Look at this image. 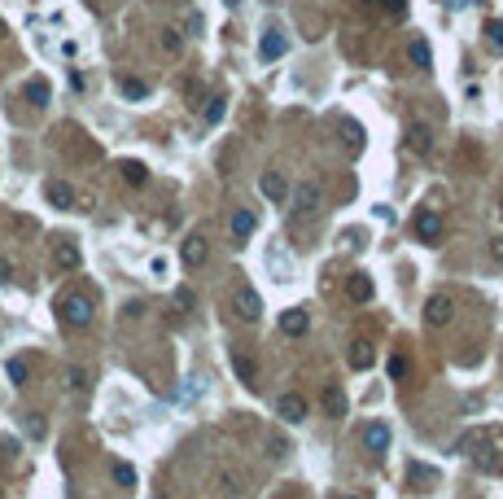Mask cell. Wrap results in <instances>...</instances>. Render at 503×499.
<instances>
[{
	"label": "cell",
	"instance_id": "6da1fadb",
	"mask_svg": "<svg viewBox=\"0 0 503 499\" xmlns=\"http://www.w3.org/2000/svg\"><path fill=\"white\" fill-rule=\"evenodd\" d=\"M57 315H62L66 329H88L97 311H92V298H88V293H66V298L57 302Z\"/></svg>",
	"mask_w": 503,
	"mask_h": 499
},
{
	"label": "cell",
	"instance_id": "7a4b0ae2",
	"mask_svg": "<svg viewBox=\"0 0 503 499\" xmlns=\"http://www.w3.org/2000/svg\"><path fill=\"white\" fill-rule=\"evenodd\" d=\"M293 210H298V215H320V210H324V184H320V180H302V184H298L293 188Z\"/></svg>",
	"mask_w": 503,
	"mask_h": 499
},
{
	"label": "cell",
	"instance_id": "3957f363",
	"mask_svg": "<svg viewBox=\"0 0 503 499\" xmlns=\"http://www.w3.org/2000/svg\"><path fill=\"white\" fill-rule=\"evenodd\" d=\"M403 478H407V486H412V491H434V486L442 482V473L438 469H429V465H421V460H407V473H403Z\"/></svg>",
	"mask_w": 503,
	"mask_h": 499
},
{
	"label": "cell",
	"instance_id": "277c9868",
	"mask_svg": "<svg viewBox=\"0 0 503 499\" xmlns=\"http://www.w3.org/2000/svg\"><path fill=\"white\" fill-rule=\"evenodd\" d=\"M425 320H429V324H451V320H455V298H447V293H434V298H429L425 302Z\"/></svg>",
	"mask_w": 503,
	"mask_h": 499
},
{
	"label": "cell",
	"instance_id": "5b68a950",
	"mask_svg": "<svg viewBox=\"0 0 503 499\" xmlns=\"http://www.w3.org/2000/svg\"><path fill=\"white\" fill-rule=\"evenodd\" d=\"M232 307H236L241 320H258L262 315V298H258V289H249V285H241V289L232 293Z\"/></svg>",
	"mask_w": 503,
	"mask_h": 499
},
{
	"label": "cell",
	"instance_id": "8992f818",
	"mask_svg": "<svg viewBox=\"0 0 503 499\" xmlns=\"http://www.w3.org/2000/svg\"><path fill=\"white\" fill-rule=\"evenodd\" d=\"M276 416L284 425H302L306 421V399L302 395H280L276 399Z\"/></svg>",
	"mask_w": 503,
	"mask_h": 499
},
{
	"label": "cell",
	"instance_id": "52a82bcc",
	"mask_svg": "<svg viewBox=\"0 0 503 499\" xmlns=\"http://www.w3.org/2000/svg\"><path fill=\"white\" fill-rule=\"evenodd\" d=\"M53 263H57V271H79V263H83V254H79V245L75 241H53Z\"/></svg>",
	"mask_w": 503,
	"mask_h": 499
},
{
	"label": "cell",
	"instance_id": "ba28073f",
	"mask_svg": "<svg viewBox=\"0 0 503 499\" xmlns=\"http://www.w3.org/2000/svg\"><path fill=\"white\" fill-rule=\"evenodd\" d=\"M44 197H49V206H57V210H75V201H79L66 180H49L44 184Z\"/></svg>",
	"mask_w": 503,
	"mask_h": 499
},
{
	"label": "cell",
	"instance_id": "9c48e42d",
	"mask_svg": "<svg viewBox=\"0 0 503 499\" xmlns=\"http://www.w3.org/2000/svg\"><path fill=\"white\" fill-rule=\"evenodd\" d=\"M407 149L421 153V158H425V153H434V127H429V123H412V127H407Z\"/></svg>",
	"mask_w": 503,
	"mask_h": 499
},
{
	"label": "cell",
	"instance_id": "30bf717a",
	"mask_svg": "<svg viewBox=\"0 0 503 499\" xmlns=\"http://www.w3.org/2000/svg\"><path fill=\"white\" fill-rule=\"evenodd\" d=\"M232 373H236V381H241L245 390H258V364L249 359V355L232 351Z\"/></svg>",
	"mask_w": 503,
	"mask_h": 499
},
{
	"label": "cell",
	"instance_id": "8fae6325",
	"mask_svg": "<svg viewBox=\"0 0 503 499\" xmlns=\"http://www.w3.org/2000/svg\"><path fill=\"white\" fill-rule=\"evenodd\" d=\"M473 465H477V473H490V478H495V473H503V451L499 447H477Z\"/></svg>",
	"mask_w": 503,
	"mask_h": 499
},
{
	"label": "cell",
	"instance_id": "7c38bea8",
	"mask_svg": "<svg viewBox=\"0 0 503 499\" xmlns=\"http://www.w3.org/2000/svg\"><path fill=\"white\" fill-rule=\"evenodd\" d=\"M416 236L429 241V245L442 236V215H438V210H421V215H416Z\"/></svg>",
	"mask_w": 503,
	"mask_h": 499
},
{
	"label": "cell",
	"instance_id": "4fadbf2b",
	"mask_svg": "<svg viewBox=\"0 0 503 499\" xmlns=\"http://www.w3.org/2000/svg\"><path fill=\"white\" fill-rule=\"evenodd\" d=\"M346 298L350 302H372V276H368V271H355V276L346 280Z\"/></svg>",
	"mask_w": 503,
	"mask_h": 499
},
{
	"label": "cell",
	"instance_id": "5bb4252c",
	"mask_svg": "<svg viewBox=\"0 0 503 499\" xmlns=\"http://www.w3.org/2000/svg\"><path fill=\"white\" fill-rule=\"evenodd\" d=\"M364 447L372 451V456H381V451H390V425H381V421H372L364 430Z\"/></svg>",
	"mask_w": 503,
	"mask_h": 499
},
{
	"label": "cell",
	"instance_id": "9a60e30c",
	"mask_svg": "<svg viewBox=\"0 0 503 499\" xmlns=\"http://www.w3.org/2000/svg\"><path fill=\"white\" fill-rule=\"evenodd\" d=\"M284 49H289V44H284V35H280L276 27H271V31L258 40V57H262V62H276V57H284Z\"/></svg>",
	"mask_w": 503,
	"mask_h": 499
},
{
	"label": "cell",
	"instance_id": "2e32d148",
	"mask_svg": "<svg viewBox=\"0 0 503 499\" xmlns=\"http://www.w3.org/2000/svg\"><path fill=\"white\" fill-rule=\"evenodd\" d=\"M206 254H210V250H206V236H188L184 250H179L184 267H201V263H206Z\"/></svg>",
	"mask_w": 503,
	"mask_h": 499
},
{
	"label": "cell",
	"instance_id": "e0dca14e",
	"mask_svg": "<svg viewBox=\"0 0 503 499\" xmlns=\"http://www.w3.org/2000/svg\"><path fill=\"white\" fill-rule=\"evenodd\" d=\"M306 329H311V315L298 311V307H289V311L280 315V333H289V337H302Z\"/></svg>",
	"mask_w": 503,
	"mask_h": 499
},
{
	"label": "cell",
	"instance_id": "ac0fdd59",
	"mask_svg": "<svg viewBox=\"0 0 503 499\" xmlns=\"http://www.w3.org/2000/svg\"><path fill=\"white\" fill-rule=\"evenodd\" d=\"M372 359H377L372 342H368V337H355V342H350V368H359V373H364V368H372Z\"/></svg>",
	"mask_w": 503,
	"mask_h": 499
},
{
	"label": "cell",
	"instance_id": "d6986e66",
	"mask_svg": "<svg viewBox=\"0 0 503 499\" xmlns=\"http://www.w3.org/2000/svg\"><path fill=\"white\" fill-rule=\"evenodd\" d=\"M407 53H412V66H416V70H434V53H429L425 35H412V44H407Z\"/></svg>",
	"mask_w": 503,
	"mask_h": 499
},
{
	"label": "cell",
	"instance_id": "ffe728a7",
	"mask_svg": "<svg viewBox=\"0 0 503 499\" xmlns=\"http://www.w3.org/2000/svg\"><path fill=\"white\" fill-rule=\"evenodd\" d=\"M258 188H262V197H267V201H276V206L284 201V193H289V188H284V180H280L276 171H267V175H262V180H258Z\"/></svg>",
	"mask_w": 503,
	"mask_h": 499
},
{
	"label": "cell",
	"instance_id": "44dd1931",
	"mask_svg": "<svg viewBox=\"0 0 503 499\" xmlns=\"http://www.w3.org/2000/svg\"><path fill=\"white\" fill-rule=\"evenodd\" d=\"M320 403H324V412L328 416H346V395H342V386H324V395H320Z\"/></svg>",
	"mask_w": 503,
	"mask_h": 499
},
{
	"label": "cell",
	"instance_id": "7402d4cb",
	"mask_svg": "<svg viewBox=\"0 0 503 499\" xmlns=\"http://www.w3.org/2000/svg\"><path fill=\"white\" fill-rule=\"evenodd\" d=\"M22 92H27V101H31V105H49V101H53L49 79H27V88H22Z\"/></svg>",
	"mask_w": 503,
	"mask_h": 499
},
{
	"label": "cell",
	"instance_id": "603a6c76",
	"mask_svg": "<svg viewBox=\"0 0 503 499\" xmlns=\"http://www.w3.org/2000/svg\"><path fill=\"white\" fill-rule=\"evenodd\" d=\"M118 92H123L127 101H145L149 97V83H140V79H131V75H118Z\"/></svg>",
	"mask_w": 503,
	"mask_h": 499
},
{
	"label": "cell",
	"instance_id": "cb8c5ba5",
	"mask_svg": "<svg viewBox=\"0 0 503 499\" xmlns=\"http://www.w3.org/2000/svg\"><path fill=\"white\" fill-rule=\"evenodd\" d=\"M232 236L236 241H249V236H254V215H249V210H232Z\"/></svg>",
	"mask_w": 503,
	"mask_h": 499
},
{
	"label": "cell",
	"instance_id": "d4e9b609",
	"mask_svg": "<svg viewBox=\"0 0 503 499\" xmlns=\"http://www.w3.org/2000/svg\"><path fill=\"white\" fill-rule=\"evenodd\" d=\"M5 377H9L14 386H27V381H31V364H27V359H9V364H5Z\"/></svg>",
	"mask_w": 503,
	"mask_h": 499
},
{
	"label": "cell",
	"instance_id": "484cf974",
	"mask_svg": "<svg viewBox=\"0 0 503 499\" xmlns=\"http://www.w3.org/2000/svg\"><path fill=\"white\" fill-rule=\"evenodd\" d=\"M158 40H162V49H166V53H171V57H175L179 49H184V35H179L175 27H162V35H158Z\"/></svg>",
	"mask_w": 503,
	"mask_h": 499
},
{
	"label": "cell",
	"instance_id": "4316f807",
	"mask_svg": "<svg viewBox=\"0 0 503 499\" xmlns=\"http://www.w3.org/2000/svg\"><path fill=\"white\" fill-rule=\"evenodd\" d=\"M219 491L223 495H232V499H245V486H241V478H236V473H219Z\"/></svg>",
	"mask_w": 503,
	"mask_h": 499
},
{
	"label": "cell",
	"instance_id": "83f0119b",
	"mask_svg": "<svg viewBox=\"0 0 503 499\" xmlns=\"http://www.w3.org/2000/svg\"><path fill=\"white\" fill-rule=\"evenodd\" d=\"M123 180H127V184H145V180H149L145 162H123Z\"/></svg>",
	"mask_w": 503,
	"mask_h": 499
},
{
	"label": "cell",
	"instance_id": "f1b7e54d",
	"mask_svg": "<svg viewBox=\"0 0 503 499\" xmlns=\"http://www.w3.org/2000/svg\"><path fill=\"white\" fill-rule=\"evenodd\" d=\"M114 482L123 486V491H131V486H136V469H131V465H123V460H118V465H114Z\"/></svg>",
	"mask_w": 503,
	"mask_h": 499
},
{
	"label": "cell",
	"instance_id": "f546056e",
	"mask_svg": "<svg viewBox=\"0 0 503 499\" xmlns=\"http://www.w3.org/2000/svg\"><path fill=\"white\" fill-rule=\"evenodd\" d=\"M223 110H227V97H210L206 101V123H219Z\"/></svg>",
	"mask_w": 503,
	"mask_h": 499
},
{
	"label": "cell",
	"instance_id": "4dcf8cb0",
	"mask_svg": "<svg viewBox=\"0 0 503 499\" xmlns=\"http://www.w3.org/2000/svg\"><path fill=\"white\" fill-rule=\"evenodd\" d=\"M66 386H70V390H83V386H88V373H83V368H70V373H66Z\"/></svg>",
	"mask_w": 503,
	"mask_h": 499
},
{
	"label": "cell",
	"instance_id": "1f68e13d",
	"mask_svg": "<svg viewBox=\"0 0 503 499\" xmlns=\"http://www.w3.org/2000/svg\"><path fill=\"white\" fill-rule=\"evenodd\" d=\"M284 456H289V443L280 434H271V460H284Z\"/></svg>",
	"mask_w": 503,
	"mask_h": 499
},
{
	"label": "cell",
	"instance_id": "d6a6232c",
	"mask_svg": "<svg viewBox=\"0 0 503 499\" xmlns=\"http://www.w3.org/2000/svg\"><path fill=\"white\" fill-rule=\"evenodd\" d=\"M486 40L495 44V49H503V22H490V27H486Z\"/></svg>",
	"mask_w": 503,
	"mask_h": 499
},
{
	"label": "cell",
	"instance_id": "836d02e7",
	"mask_svg": "<svg viewBox=\"0 0 503 499\" xmlns=\"http://www.w3.org/2000/svg\"><path fill=\"white\" fill-rule=\"evenodd\" d=\"M27 434H31V438H44V421H40L35 412H27Z\"/></svg>",
	"mask_w": 503,
	"mask_h": 499
},
{
	"label": "cell",
	"instance_id": "e575fe53",
	"mask_svg": "<svg viewBox=\"0 0 503 499\" xmlns=\"http://www.w3.org/2000/svg\"><path fill=\"white\" fill-rule=\"evenodd\" d=\"M403 373H407V359H403V355H394V359H390V377H394V381H399Z\"/></svg>",
	"mask_w": 503,
	"mask_h": 499
},
{
	"label": "cell",
	"instance_id": "d590c367",
	"mask_svg": "<svg viewBox=\"0 0 503 499\" xmlns=\"http://www.w3.org/2000/svg\"><path fill=\"white\" fill-rule=\"evenodd\" d=\"M175 307H184V311H188V307H193V289H175Z\"/></svg>",
	"mask_w": 503,
	"mask_h": 499
},
{
	"label": "cell",
	"instance_id": "8d00e7d4",
	"mask_svg": "<svg viewBox=\"0 0 503 499\" xmlns=\"http://www.w3.org/2000/svg\"><path fill=\"white\" fill-rule=\"evenodd\" d=\"M490 258L503 263V236H490Z\"/></svg>",
	"mask_w": 503,
	"mask_h": 499
},
{
	"label": "cell",
	"instance_id": "74e56055",
	"mask_svg": "<svg viewBox=\"0 0 503 499\" xmlns=\"http://www.w3.org/2000/svg\"><path fill=\"white\" fill-rule=\"evenodd\" d=\"M14 280V263H9V258H0V285H9Z\"/></svg>",
	"mask_w": 503,
	"mask_h": 499
},
{
	"label": "cell",
	"instance_id": "f35d334b",
	"mask_svg": "<svg viewBox=\"0 0 503 499\" xmlns=\"http://www.w3.org/2000/svg\"><path fill=\"white\" fill-rule=\"evenodd\" d=\"M153 499H171V495H162V491H158V495H153Z\"/></svg>",
	"mask_w": 503,
	"mask_h": 499
},
{
	"label": "cell",
	"instance_id": "ab89813d",
	"mask_svg": "<svg viewBox=\"0 0 503 499\" xmlns=\"http://www.w3.org/2000/svg\"><path fill=\"white\" fill-rule=\"evenodd\" d=\"M280 499H298V495H280Z\"/></svg>",
	"mask_w": 503,
	"mask_h": 499
}]
</instances>
